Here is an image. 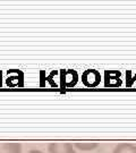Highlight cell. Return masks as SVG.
I'll list each match as a JSON object with an SVG mask.
<instances>
[{
    "label": "cell",
    "mask_w": 136,
    "mask_h": 153,
    "mask_svg": "<svg viewBox=\"0 0 136 153\" xmlns=\"http://www.w3.org/2000/svg\"><path fill=\"white\" fill-rule=\"evenodd\" d=\"M101 82V74L100 71L94 69V68H88L86 71H83L82 74V83L86 88H93L100 85Z\"/></svg>",
    "instance_id": "1"
},
{
    "label": "cell",
    "mask_w": 136,
    "mask_h": 153,
    "mask_svg": "<svg viewBox=\"0 0 136 153\" xmlns=\"http://www.w3.org/2000/svg\"><path fill=\"white\" fill-rule=\"evenodd\" d=\"M60 78L64 88H73L78 82V74L74 69H65L60 73Z\"/></svg>",
    "instance_id": "2"
},
{
    "label": "cell",
    "mask_w": 136,
    "mask_h": 153,
    "mask_svg": "<svg viewBox=\"0 0 136 153\" xmlns=\"http://www.w3.org/2000/svg\"><path fill=\"white\" fill-rule=\"evenodd\" d=\"M49 153H76L73 144L68 142H52L48 146Z\"/></svg>",
    "instance_id": "3"
},
{
    "label": "cell",
    "mask_w": 136,
    "mask_h": 153,
    "mask_svg": "<svg viewBox=\"0 0 136 153\" xmlns=\"http://www.w3.org/2000/svg\"><path fill=\"white\" fill-rule=\"evenodd\" d=\"M121 85L120 73L117 71H106V86L107 88H117Z\"/></svg>",
    "instance_id": "4"
},
{
    "label": "cell",
    "mask_w": 136,
    "mask_h": 153,
    "mask_svg": "<svg viewBox=\"0 0 136 153\" xmlns=\"http://www.w3.org/2000/svg\"><path fill=\"white\" fill-rule=\"evenodd\" d=\"M0 153H22V145L17 142H0Z\"/></svg>",
    "instance_id": "5"
},
{
    "label": "cell",
    "mask_w": 136,
    "mask_h": 153,
    "mask_svg": "<svg viewBox=\"0 0 136 153\" xmlns=\"http://www.w3.org/2000/svg\"><path fill=\"white\" fill-rule=\"evenodd\" d=\"M112 153H136V145L132 143H119Z\"/></svg>",
    "instance_id": "6"
},
{
    "label": "cell",
    "mask_w": 136,
    "mask_h": 153,
    "mask_svg": "<svg viewBox=\"0 0 136 153\" xmlns=\"http://www.w3.org/2000/svg\"><path fill=\"white\" fill-rule=\"evenodd\" d=\"M75 146H76L78 150H82V151H90V150H93L98 146V143L95 142H76L75 143Z\"/></svg>",
    "instance_id": "7"
},
{
    "label": "cell",
    "mask_w": 136,
    "mask_h": 153,
    "mask_svg": "<svg viewBox=\"0 0 136 153\" xmlns=\"http://www.w3.org/2000/svg\"><path fill=\"white\" fill-rule=\"evenodd\" d=\"M30 153H44V152L40 151V150H31V151H30Z\"/></svg>",
    "instance_id": "8"
}]
</instances>
